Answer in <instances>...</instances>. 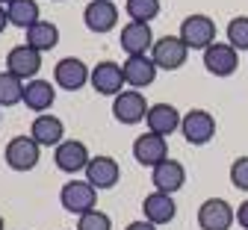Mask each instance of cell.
Masks as SVG:
<instances>
[{
	"mask_svg": "<svg viewBox=\"0 0 248 230\" xmlns=\"http://www.w3.org/2000/svg\"><path fill=\"white\" fill-rule=\"evenodd\" d=\"M59 204H62V210L71 213V215H83L89 210H95V204H98V189L92 186L89 180L74 177L68 183H62V189H59Z\"/></svg>",
	"mask_w": 248,
	"mask_h": 230,
	"instance_id": "6da1fadb",
	"label": "cell"
},
{
	"mask_svg": "<svg viewBox=\"0 0 248 230\" xmlns=\"http://www.w3.org/2000/svg\"><path fill=\"white\" fill-rule=\"evenodd\" d=\"M3 159L12 171H33L42 159V145L33 136H15V139L6 142Z\"/></svg>",
	"mask_w": 248,
	"mask_h": 230,
	"instance_id": "7a4b0ae2",
	"label": "cell"
},
{
	"mask_svg": "<svg viewBox=\"0 0 248 230\" xmlns=\"http://www.w3.org/2000/svg\"><path fill=\"white\" fill-rule=\"evenodd\" d=\"M180 39L189 50H207L216 42V21L210 15H186L180 24Z\"/></svg>",
	"mask_w": 248,
	"mask_h": 230,
	"instance_id": "3957f363",
	"label": "cell"
},
{
	"mask_svg": "<svg viewBox=\"0 0 248 230\" xmlns=\"http://www.w3.org/2000/svg\"><path fill=\"white\" fill-rule=\"evenodd\" d=\"M151 59L157 62L160 71H177V68L186 65V59H189V47L183 45L180 36H163V39L154 42Z\"/></svg>",
	"mask_w": 248,
	"mask_h": 230,
	"instance_id": "277c9868",
	"label": "cell"
},
{
	"mask_svg": "<svg viewBox=\"0 0 248 230\" xmlns=\"http://www.w3.org/2000/svg\"><path fill=\"white\" fill-rule=\"evenodd\" d=\"M112 115L118 124H139L145 121L148 115V101H145V94L139 89H127V92H118L112 97Z\"/></svg>",
	"mask_w": 248,
	"mask_h": 230,
	"instance_id": "5b68a950",
	"label": "cell"
},
{
	"mask_svg": "<svg viewBox=\"0 0 248 230\" xmlns=\"http://www.w3.org/2000/svg\"><path fill=\"white\" fill-rule=\"evenodd\" d=\"M180 133H183V139L189 142V145H207V142H213V136H216V118H213V112H207V109H189L183 115V121H180Z\"/></svg>",
	"mask_w": 248,
	"mask_h": 230,
	"instance_id": "8992f818",
	"label": "cell"
},
{
	"mask_svg": "<svg viewBox=\"0 0 248 230\" xmlns=\"http://www.w3.org/2000/svg\"><path fill=\"white\" fill-rule=\"evenodd\" d=\"M6 71H12V74L21 77L24 83H27V80H36L39 71H42V50L30 47L27 42H24V45H15V47L6 53Z\"/></svg>",
	"mask_w": 248,
	"mask_h": 230,
	"instance_id": "52a82bcc",
	"label": "cell"
},
{
	"mask_svg": "<svg viewBox=\"0 0 248 230\" xmlns=\"http://www.w3.org/2000/svg\"><path fill=\"white\" fill-rule=\"evenodd\" d=\"M236 221V210L225 198H207L198 207V227L201 230H231Z\"/></svg>",
	"mask_w": 248,
	"mask_h": 230,
	"instance_id": "ba28073f",
	"label": "cell"
},
{
	"mask_svg": "<svg viewBox=\"0 0 248 230\" xmlns=\"http://www.w3.org/2000/svg\"><path fill=\"white\" fill-rule=\"evenodd\" d=\"M204 68L213 77H231L239 68V50L228 42H213L204 50Z\"/></svg>",
	"mask_w": 248,
	"mask_h": 230,
	"instance_id": "9c48e42d",
	"label": "cell"
},
{
	"mask_svg": "<svg viewBox=\"0 0 248 230\" xmlns=\"http://www.w3.org/2000/svg\"><path fill=\"white\" fill-rule=\"evenodd\" d=\"M154 42H157V39H154V30L145 21H127L124 30H121V36H118V45H121V50L127 53V56L151 53Z\"/></svg>",
	"mask_w": 248,
	"mask_h": 230,
	"instance_id": "30bf717a",
	"label": "cell"
},
{
	"mask_svg": "<svg viewBox=\"0 0 248 230\" xmlns=\"http://www.w3.org/2000/svg\"><path fill=\"white\" fill-rule=\"evenodd\" d=\"M133 159L139 162V166H145V169H154V166H160L163 159H169V142H166V136H160V133H142V136H136V142H133Z\"/></svg>",
	"mask_w": 248,
	"mask_h": 230,
	"instance_id": "8fae6325",
	"label": "cell"
},
{
	"mask_svg": "<svg viewBox=\"0 0 248 230\" xmlns=\"http://www.w3.org/2000/svg\"><path fill=\"white\" fill-rule=\"evenodd\" d=\"M89 83H92V89H95L98 94H109V97H115L118 92H124V68L118 62H112V59H104V62H98L95 68H92V77H89Z\"/></svg>",
	"mask_w": 248,
	"mask_h": 230,
	"instance_id": "7c38bea8",
	"label": "cell"
},
{
	"mask_svg": "<svg viewBox=\"0 0 248 230\" xmlns=\"http://www.w3.org/2000/svg\"><path fill=\"white\" fill-rule=\"evenodd\" d=\"M92 71L86 68V62L77 59V56H65V59H59L53 65V83L59 89H65V92H77L89 83Z\"/></svg>",
	"mask_w": 248,
	"mask_h": 230,
	"instance_id": "4fadbf2b",
	"label": "cell"
},
{
	"mask_svg": "<svg viewBox=\"0 0 248 230\" xmlns=\"http://www.w3.org/2000/svg\"><path fill=\"white\" fill-rule=\"evenodd\" d=\"M89 148L77 139H65L62 145L53 148V162H56V169L59 171H65V174H77V171H86L89 166Z\"/></svg>",
	"mask_w": 248,
	"mask_h": 230,
	"instance_id": "5bb4252c",
	"label": "cell"
},
{
	"mask_svg": "<svg viewBox=\"0 0 248 230\" xmlns=\"http://www.w3.org/2000/svg\"><path fill=\"white\" fill-rule=\"evenodd\" d=\"M151 183H154V192H166V195H174L186 186V169L183 162L177 159H163L160 166H154V174H151Z\"/></svg>",
	"mask_w": 248,
	"mask_h": 230,
	"instance_id": "9a60e30c",
	"label": "cell"
},
{
	"mask_svg": "<svg viewBox=\"0 0 248 230\" xmlns=\"http://www.w3.org/2000/svg\"><path fill=\"white\" fill-rule=\"evenodd\" d=\"M124 83L130 89H148L154 80H157V62L151 59V53H142V56H127L124 59Z\"/></svg>",
	"mask_w": 248,
	"mask_h": 230,
	"instance_id": "2e32d148",
	"label": "cell"
},
{
	"mask_svg": "<svg viewBox=\"0 0 248 230\" xmlns=\"http://www.w3.org/2000/svg\"><path fill=\"white\" fill-rule=\"evenodd\" d=\"M83 24L92 32H109L118 24V6L112 0H92L83 9Z\"/></svg>",
	"mask_w": 248,
	"mask_h": 230,
	"instance_id": "e0dca14e",
	"label": "cell"
},
{
	"mask_svg": "<svg viewBox=\"0 0 248 230\" xmlns=\"http://www.w3.org/2000/svg\"><path fill=\"white\" fill-rule=\"evenodd\" d=\"M142 213L151 224H169L174 221L177 215V204H174V195H166V192H151L145 195V201H142Z\"/></svg>",
	"mask_w": 248,
	"mask_h": 230,
	"instance_id": "ac0fdd59",
	"label": "cell"
},
{
	"mask_svg": "<svg viewBox=\"0 0 248 230\" xmlns=\"http://www.w3.org/2000/svg\"><path fill=\"white\" fill-rule=\"evenodd\" d=\"M121 177V169L112 156H92L86 166V180L95 189H112Z\"/></svg>",
	"mask_w": 248,
	"mask_h": 230,
	"instance_id": "d6986e66",
	"label": "cell"
},
{
	"mask_svg": "<svg viewBox=\"0 0 248 230\" xmlns=\"http://www.w3.org/2000/svg\"><path fill=\"white\" fill-rule=\"evenodd\" d=\"M180 121H183V115L171 104H154V107H148V115H145L148 130L160 133V136H171L174 130H180Z\"/></svg>",
	"mask_w": 248,
	"mask_h": 230,
	"instance_id": "ffe728a7",
	"label": "cell"
},
{
	"mask_svg": "<svg viewBox=\"0 0 248 230\" xmlns=\"http://www.w3.org/2000/svg\"><path fill=\"white\" fill-rule=\"evenodd\" d=\"M30 136H33L42 148H56V145L65 142V124H62L56 115L42 112V115H36L33 130H30Z\"/></svg>",
	"mask_w": 248,
	"mask_h": 230,
	"instance_id": "44dd1931",
	"label": "cell"
},
{
	"mask_svg": "<svg viewBox=\"0 0 248 230\" xmlns=\"http://www.w3.org/2000/svg\"><path fill=\"white\" fill-rule=\"evenodd\" d=\"M53 101H56V92H53V83H47V80H27V86H24V107L27 109H33V112H47L50 107H53Z\"/></svg>",
	"mask_w": 248,
	"mask_h": 230,
	"instance_id": "7402d4cb",
	"label": "cell"
},
{
	"mask_svg": "<svg viewBox=\"0 0 248 230\" xmlns=\"http://www.w3.org/2000/svg\"><path fill=\"white\" fill-rule=\"evenodd\" d=\"M24 36H27L24 42H27L30 47L47 53V50H53V47L59 45V27L50 24V21H36L30 30H24Z\"/></svg>",
	"mask_w": 248,
	"mask_h": 230,
	"instance_id": "603a6c76",
	"label": "cell"
},
{
	"mask_svg": "<svg viewBox=\"0 0 248 230\" xmlns=\"http://www.w3.org/2000/svg\"><path fill=\"white\" fill-rule=\"evenodd\" d=\"M6 12H9V24L21 27V30H30L36 21H42V9L36 0H12L6 6Z\"/></svg>",
	"mask_w": 248,
	"mask_h": 230,
	"instance_id": "cb8c5ba5",
	"label": "cell"
},
{
	"mask_svg": "<svg viewBox=\"0 0 248 230\" xmlns=\"http://www.w3.org/2000/svg\"><path fill=\"white\" fill-rule=\"evenodd\" d=\"M24 80L15 77L12 71H0V107H18L24 104Z\"/></svg>",
	"mask_w": 248,
	"mask_h": 230,
	"instance_id": "d4e9b609",
	"label": "cell"
},
{
	"mask_svg": "<svg viewBox=\"0 0 248 230\" xmlns=\"http://www.w3.org/2000/svg\"><path fill=\"white\" fill-rule=\"evenodd\" d=\"M160 9H163L160 0H127V3H124V12H127L130 21H145V24H151L157 18Z\"/></svg>",
	"mask_w": 248,
	"mask_h": 230,
	"instance_id": "484cf974",
	"label": "cell"
},
{
	"mask_svg": "<svg viewBox=\"0 0 248 230\" xmlns=\"http://www.w3.org/2000/svg\"><path fill=\"white\" fill-rule=\"evenodd\" d=\"M228 45H233L236 50H248V15H236L228 24Z\"/></svg>",
	"mask_w": 248,
	"mask_h": 230,
	"instance_id": "4316f807",
	"label": "cell"
},
{
	"mask_svg": "<svg viewBox=\"0 0 248 230\" xmlns=\"http://www.w3.org/2000/svg\"><path fill=\"white\" fill-rule=\"evenodd\" d=\"M77 230H112V218L104 210H89L77 215Z\"/></svg>",
	"mask_w": 248,
	"mask_h": 230,
	"instance_id": "83f0119b",
	"label": "cell"
},
{
	"mask_svg": "<svg viewBox=\"0 0 248 230\" xmlns=\"http://www.w3.org/2000/svg\"><path fill=\"white\" fill-rule=\"evenodd\" d=\"M231 183L239 192H248V153L233 159V166H231Z\"/></svg>",
	"mask_w": 248,
	"mask_h": 230,
	"instance_id": "f1b7e54d",
	"label": "cell"
},
{
	"mask_svg": "<svg viewBox=\"0 0 248 230\" xmlns=\"http://www.w3.org/2000/svg\"><path fill=\"white\" fill-rule=\"evenodd\" d=\"M236 224H239L242 230H248V201H242V204L236 207Z\"/></svg>",
	"mask_w": 248,
	"mask_h": 230,
	"instance_id": "f546056e",
	"label": "cell"
},
{
	"mask_svg": "<svg viewBox=\"0 0 248 230\" xmlns=\"http://www.w3.org/2000/svg\"><path fill=\"white\" fill-rule=\"evenodd\" d=\"M124 230H157V224H151L148 218H139V221H130Z\"/></svg>",
	"mask_w": 248,
	"mask_h": 230,
	"instance_id": "4dcf8cb0",
	"label": "cell"
},
{
	"mask_svg": "<svg viewBox=\"0 0 248 230\" xmlns=\"http://www.w3.org/2000/svg\"><path fill=\"white\" fill-rule=\"evenodd\" d=\"M6 24H9V12H6V6H0V32L6 30Z\"/></svg>",
	"mask_w": 248,
	"mask_h": 230,
	"instance_id": "1f68e13d",
	"label": "cell"
},
{
	"mask_svg": "<svg viewBox=\"0 0 248 230\" xmlns=\"http://www.w3.org/2000/svg\"><path fill=\"white\" fill-rule=\"evenodd\" d=\"M0 230H6V221H3V215H0Z\"/></svg>",
	"mask_w": 248,
	"mask_h": 230,
	"instance_id": "d6a6232c",
	"label": "cell"
},
{
	"mask_svg": "<svg viewBox=\"0 0 248 230\" xmlns=\"http://www.w3.org/2000/svg\"><path fill=\"white\" fill-rule=\"evenodd\" d=\"M12 3V0H0V6H9Z\"/></svg>",
	"mask_w": 248,
	"mask_h": 230,
	"instance_id": "836d02e7",
	"label": "cell"
},
{
	"mask_svg": "<svg viewBox=\"0 0 248 230\" xmlns=\"http://www.w3.org/2000/svg\"><path fill=\"white\" fill-rule=\"evenodd\" d=\"M0 109H3V107H0Z\"/></svg>",
	"mask_w": 248,
	"mask_h": 230,
	"instance_id": "e575fe53",
	"label": "cell"
}]
</instances>
